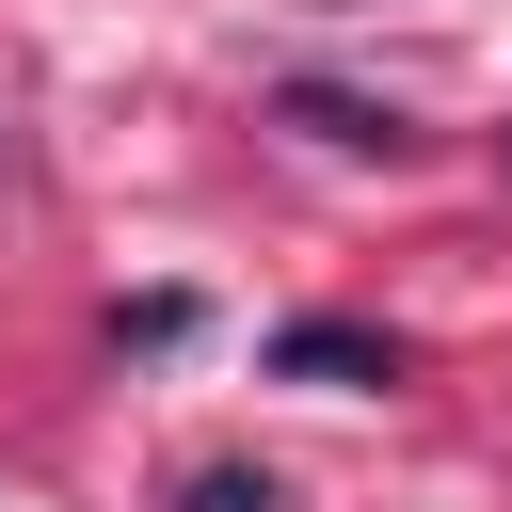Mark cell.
Instances as JSON below:
<instances>
[{
	"label": "cell",
	"instance_id": "1",
	"mask_svg": "<svg viewBox=\"0 0 512 512\" xmlns=\"http://www.w3.org/2000/svg\"><path fill=\"white\" fill-rule=\"evenodd\" d=\"M272 112H288L304 144H336V160H400V144H416V112H400V96H352V80H288Z\"/></svg>",
	"mask_w": 512,
	"mask_h": 512
},
{
	"label": "cell",
	"instance_id": "4",
	"mask_svg": "<svg viewBox=\"0 0 512 512\" xmlns=\"http://www.w3.org/2000/svg\"><path fill=\"white\" fill-rule=\"evenodd\" d=\"M496 160H512V128H496Z\"/></svg>",
	"mask_w": 512,
	"mask_h": 512
},
{
	"label": "cell",
	"instance_id": "2",
	"mask_svg": "<svg viewBox=\"0 0 512 512\" xmlns=\"http://www.w3.org/2000/svg\"><path fill=\"white\" fill-rule=\"evenodd\" d=\"M272 368H288V384H400V336H368V320H288Z\"/></svg>",
	"mask_w": 512,
	"mask_h": 512
},
{
	"label": "cell",
	"instance_id": "3",
	"mask_svg": "<svg viewBox=\"0 0 512 512\" xmlns=\"http://www.w3.org/2000/svg\"><path fill=\"white\" fill-rule=\"evenodd\" d=\"M176 512H272V480H256V464H208V480H192Z\"/></svg>",
	"mask_w": 512,
	"mask_h": 512
}]
</instances>
